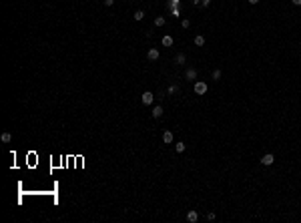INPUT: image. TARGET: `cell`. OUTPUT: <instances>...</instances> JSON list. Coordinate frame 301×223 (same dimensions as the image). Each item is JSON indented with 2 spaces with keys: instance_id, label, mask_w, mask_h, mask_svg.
Segmentation results:
<instances>
[{
  "instance_id": "6da1fadb",
  "label": "cell",
  "mask_w": 301,
  "mask_h": 223,
  "mask_svg": "<svg viewBox=\"0 0 301 223\" xmlns=\"http://www.w3.org/2000/svg\"><path fill=\"white\" fill-rule=\"evenodd\" d=\"M193 91H195V95H205V92L209 91V87H207V83H203V81H195Z\"/></svg>"
},
{
  "instance_id": "7a4b0ae2",
  "label": "cell",
  "mask_w": 301,
  "mask_h": 223,
  "mask_svg": "<svg viewBox=\"0 0 301 223\" xmlns=\"http://www.w3.org/2000/svg\"><path fill=\"white\" fill-rule=\"evenodd\" d=\"M273 163H275V155H273V153H265V155L261 157V165L269 167V165H273Z\"/></svg>"
},
{
  "instance_id": "3957f363",
  "label": "cell",
  "mask_w": 301,
  "mask_h": 223,
  "mask_svg": "<svg viewBox=\"0 0 301 223\" xmlns=\"http://www.w3.org/2000/svg\"><path fill=\"white\" fill-rule=\"evenodd\" d=\"M185 78H187V81H197V68L189 67V68L185 70Z\"/></svg>"
},
{
  "instance_id": "277c9868",
  "label": "cell",
  "mask_w": 301,
  "mask_h": 223,
  "mask_svg": "<svg viewBox=\"0 0 301 223\" xmlns=\"http://www.w3.org/2000/svg\"><path fill=\"white\" fill-rule=\"evenodd\" d=\"M179 92H181V87H179L177 83H173V85H169V87H167V95H169V97H173V95H179Z\"/></svg>"
},
{
  "instance_id": "5b68a950",
  "label": "cell",
  "mask_w": 301,
  "mask_h": 223,
  "mask_svg": "<svg viewBox=\"0 0 301 223\" xmlns=\"http://www.w3.org/2000/svg\"><path fill=\"white\" fill-rule=\"evenodd\" d=\"M159 56H161L159 49H149L147 50V58H149V60H159Z\"/></svg>"
},
{
  "instance_id": "8992f818",
  "label": "cell",
  "mask_w": 301,
  "mask_h": 223,
  "mask_svg": "<svg viewBox=\"0 0 301 223\" xmlns=\"http://www.w3.org/2000/svg\"><path fill=\"white\" fill-rule=\"evenodd\" d=\"M141 99H143V105H153V101H155V95H153V92H143V97H141Z\"/></svg>"
},
{
  "instance_id": "52a82bcc",
  "label": "cell",
  "mask_w": 301,
  "mask_h": 223,
  "mask_svg": "<svg viewBox=\"0 0 301 223\" xmlns=\"http://www.w3.org/2000/svg\"><path fill=\"white\" fill-rule=\"evenodd\" d=\"M163 113H165V109H163V105H157V107L151 111V115H153V119H161Z\"/></svg>"
},
{
  "instance_id": "ba28073f",
  "label": "cell",
  "mask_w": 301,
  "mask_h": 223,
  "mask_svg": "<svg viewBox=\"0 0 301 223\" xmlns=\"http://www.w3.org/2000/svg\"><path fill=\"white\" fill-rule=\"evenodd\" d=\"M187 221H191V223H197V221H199V213H197L195 209H191V211L187 213Z\"/></svg>"
},
{
  "instance_id": "9c48e42d",
  "label": "cell",
  "mask_w": 301,
  "mask_h": 223,
  "mask_svg": "<svg viewBox=\"0 0 301 223\" xmlns=\"http://www.w3.org/2000/svg\"><path fill=\"white\" fill-rule=\"evenodd\" d=\"M175 64H177V67H183V64H187V56L183 52H179L177 56H175Z\"/></svg>"
},
{
  "instance_id": "30bf717a",
  "label": "cell",
  "mask_w": 301,
  "mask_h": 223,
  "mask_svg": "<svg viewBox=\"0 0 301 223\" xmlns=\"http://www.w3.org/2000/svg\"><path fill=\"white\" fill-rule=\"evenodd\" d=\"M163 143H165V145H171V143H173V133L171 131H165V133H163Z\"/></svg>"
},
{
  "instance_id": "8fae6325",
  "label": "cell",
  "mask_w": 301,
  "mask_h": 223,
  "mask_svg": "<svg viewBox=\"0 0 301 223\" xmlns=\"http://www.w3.org/2000/svg\"><path fill=\"white\" fill-rule=\"evenodd\" d=\"M165 24H167L165 16H157V18H155V26H157V28H161V26H165Z\"/></svg>"
},
{
  "instance_id": "7c38bea8",
  "label": "cell",
  "mask_w": 301,
  "mask_h": 223,
  "mask_svg": "<svg viewBox=\"0 0 301 223\" xmlns=\"http://www.w3.org/2000/svg\"><path fill=\"white\" fill-rule=\"evenodd\" d=\"M193 42H195V46H203V44H205V36H203V34H197Z\"/></svg>"
},
{
  "instance_id": "4fadbf2b",
  "label": "cell",
  "mask_w": 301,
  "mask_h": 223,
  "mask_svg": "<svg viewBox=\"0 0 301 223\" xmlns=\"http://www.w3.org/2000/svg\"><path fill=\"white\" fill-rule=\"evenodd\" d=\"M161 44H163V46H173V36H169V34H167V36H163Z\"/></svg>"
},
{
  "instance_id": "5bb4252c",
  "label": "cell",
  "mask_w": 301,
  "mask_h": 223,
  "mask_svg": "<svg viewBox=\"0 0 301 223\" xmlns=\"http://www.w3.org/2000/svg\"><path fill=\"white\" fill-rule=\"evenodd\" d=\"M0 139H2V143H10V141H12V135H10V133H2Z\"/></svg>"
},
{
  "instance_id": "9a60e30c",
  "label": "cell",
  "mask_w": 301,
  "mask_h": 223,
  "mask_svg": "<svg viewBox=\"0 0 301 223\" xmlns=\"http://www.w3.org/2000/svg\"><path fill=\"white\" fill-rule=\"evenodd\" d=\"M175 151H177V153H183V151H185V143H181V141H179L177 145H175Z\"/></svg>"
},
{
  "instance_id": "2e32d148",
  "label": "cell",
  "mask_w": 301,
  "mask_h": 223,
  "mask_svg": "<svg viewBox=\"0 0 301 223\" xmlns=\"http://www.w3.org/2000/svg\"><path fill=\"white\" fill-rule=\"evenodd\" d=\"M143 18H145L143 10H137V12H134V20H139V22H141V20H143Z\"/></svg>"
},
{
  "instance_id": "e0dca14e",
  "label": "cell",
  "mask_w": 301,
  "mask_h": 223,
  "mask_svg": "<svg viewBox=\"0 0 301 223\" xmlns=\"http://www.w3.org/2000/svg\"><path fill=\"white\" fill-rule=\"evenodd\" d=\"M219 78H221V70L215 68V70H213V81H219Z\"/></svg>"
},
{
  "instance_id": "ac0fdd59",
  "label": "cell",
  "mask_w": 301,
  "mask_h": 223,
  "mask_svg": "<svg viewBox=\"0 0 301 223\" xmlns=\"http://www.w3.org/2000/svg\"><path fill=\"white\" fill-rule=\"evenodd\" d=\"M165 97H167V91H165V92H159V95H157V101H163Z\"/></svg>"
},
{
  "instance_id": "d6986e66",
  "label": "cell",
  "mask_w": 301,
  "mask_h": 223,
  "mask_svg": "<svg viewBox=\"0 0 301 223\" xmlns=\"http://www.w3.org/2000/svg\"><path fill=\"white\" fill-rule=\"evenodd\" d=\"M179 0H169V8H173V6H177Z\"/></svg>"
},
{
  "instance_id": "ffe728a7",
  "label": "cell",
  "mask_w": 301,
  "mask_h": 223,
  "mask_svg": "<svg viewBox=\"0 0 301 223\" xmlns=\"http://www.w3.org/2000/svg\"><path fill=\"white\" fill-rule=\"evenodd\" d=\"M207 219H209V221H213V219H215V213H213V211H209V213H207Z\"/></svg>"
},
{
  "instance_id": "44dd1931",
  "label": "cell",
  "mask_w": 301,
  "mask_h": 223,
  "mask_svg": "<svg viewBox=\"0 0 301 223\" xmlns=\"http://www.w3.org/2000/svg\"><path fill=\"white\" fill-rule=\"evenodd\" d=\"M113 4H115V0H105V6H106V8H109V6H113Z\"/></svg>"
},
{
  "instance_id": "7402d4cb",
  "label": "cell",
  "mask_w": 301,
  "mask_h": 223,
  "mask_svg": "<svg viewBox=\"0 0 301 223\" xmlns=\"http://www.w3.org/2000/svg\"><path fill=\"white\" fill-rule=\"evenodd\" d=\"M291 2H293L295 6H301V0H291Z\"/></svg>"
},
{
  "instance_id": "603a6c76",
  "label": "cell",
  "mask_w": 301,
  "mask_h": 223,
  "mask_svg": "<svg viewBox=\"0 0 301 223\" xmlns=\"http://www.w3.org/2000/svg\"><path fill=\"white\" fill-rule=\"evenodd\" d=\"M249 4H259V0H247Z\"/></svg>"
}]
</instances>
